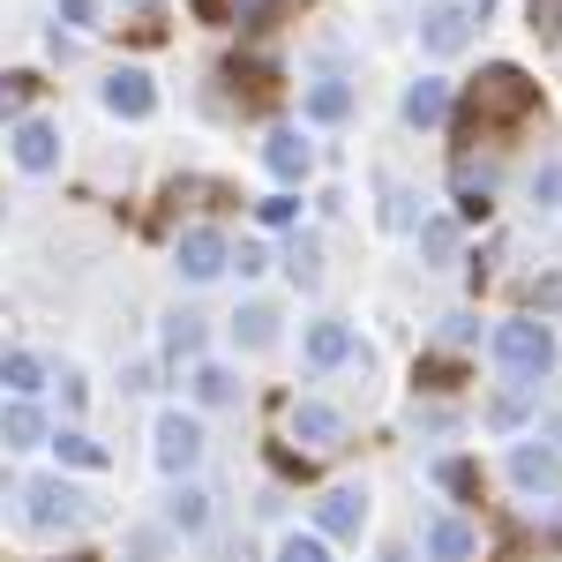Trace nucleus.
<instances>
[{
  "instance_id": "f257e3e1",
  "label": "nucleus",
  "mask_w": 562,
  "mask_h": 562,
  "mask_svg": "<svg viewBox=\"0 0 562 562\" xmlns=\"http://www.w3.org/2000/svg\"><path fill=\"white\" fill-rule=\"evenodd\" d=\"M532 113H540V83H532L525 68H510V60H495V68H480V83L465 90L458 135L480 143V135H503V128H518V121H532Z\"/></svg>"
},
{
  "instance_id": "f03ea898",
  "label": "nucleus",
  "mask_w": 562,
  "mask_h": 562,
  "mask_svg": "<svg viewBox=\"0 0 562 562\" xmlns=\"http://www.w3.org/2000/svg\"><path fill=\"white\" fill-rule=\"evenodd\" d=\"M495 360H503L518 383H540V375L555 368V338H548L540 323H503V330H495Z\"/></svg>"
},
{
  "instance_id": "7ed1b4c3",
  "label": "nucleus",
  "mask_w": 562,
  "mask_h": 562,
  "mask_svg": "<svg viewBox=\"0 0 562 562\" xmlns=\"http://www.w3.org/2000/svg\"><path fill=\"white\" fill-rule=\"evenodd\" d=\"M98 105H105L113 121H150V113H158V83H150L143 68H113V76L98 83Z\"/></svg>"
},
{
  "instance_id": "20e7f679",
  "label": "nucleus",
  "mask_w": 562,
  "mask_h": 562,
  "mask_svg": "<svg viewBox=\"0 0 562 562\" xmlns=\"http://www.w3.org/2000/svg\"><path fill=\"white\" fill-rule=\"evenodd\" d=\"M23 495H31V525H38V532H68V525H83V487H68V480H31V487H23Z\"/></svg>"
},
{
  "instance_id": "39448f33",
  "label": "nucleus",
  "mask_w": 562,
  "mask_h": 562,
  "mask_svg": "<svg viewBox=\"0 0 562 562\" xmlns=\"http://www.w3.org/2000/svg\"><path fill=\"white\" fill-rule=\"evenodd\" d=\"M225 262H233V248H225V233H211V225H188V233L173 240V270L195 278V285H211Z\"/></svg>"
},
{
  "instance_id": "423d86ee",
  "label": "nucleus",
  "mask_w": 562,
  "mask_h": 562,
  "mask_svg": "<svg viewBox=\"0 0 562 562\" xmlns=\"http://www.w3.org/2000/svg\"><path fill=\"white\" fill-rule=\"evenodd\" d=\"M8 158H15L23 173H53V166H60V128L38 121V113L15 121V128H8Z\"/></svg>"
},
{
  "instance_id": "0eeeda50",
  "label": "nucleus",
  "mask_w": 562,
  "mask_h": 562,
  "mask_svg": "<svg viewBox=\"0 0 562 562\" xmlns=\"http://www.w3.org/2000/svg\"><path fill=\"white\" fill-rule=\"evenodd\" d=\"M360 525H368V495H360V487H330V495L315 503V532H323V540H360Z\"/></svg>"
},
{
  "instance_id": "6e6552de",
  "label": "nucleus",
  "mask_w": 562,
  "mask_h": 562,
  "mask_svg": "<svg viewBox=\"0 0 562 562\" xmlns=\"http://www.w3.org/2000/svg\"><path fill=\"white\" fill-rule=\"evenodd\" d=\"M293 442H307V450H338V442H346V413L323 405V397H301V405H293Z\"/></svg>"
},
{
  "instance_id": "1a4fd4ad",
  "label": "nucleus",
  "mask_w": 562,
  "mask_h": 562,
  "mask_svg": "<svg viewBox=\"0 0 562 562\" xmlns=\"http://www.w3.org/2000/svg\"><path fill=\"white\" fill-rule=\"evenodd\" d=\"M195 458H203V420L166 413V420H158V465H166V473H188Z\"/></svg>"
},
{
  "instance_id": "9d476101",
  "label": "nucleus",
  "mask_w": 562,
  "mask_h": 562,
  "mask_svg": "<svg viewBox=\"0 0 562 562\" xmlns=\"http://www.w3.org/2000/svg\"><path fill=\"white\" fill-rule=\"evenodd\" d=\"M510 480H518L525 495H548V487L562 480V458L548 450V442H518V450H510Z\"/></svg>"
},
{
  "instance_id": "9b49d317",
  "label": "nucleus",
  "mask_w": 562,
  "mask_h": 562,
  "mask_svg": "<svg viewBox=\"0 0 562 562\" xmlns=\"http://www.w3.org/2000/svg\"><path fill=\"white\" fill-rule=\"evenodd\" d=\"M420 38H428V53H465V38H473V8H428V23H420Z\"/></svg>"
},
{
  "instance_id": "f8f14e48",
  "label": "nucleus",
  "mask_w": 562,
  "mask_h": 562,
  "mask_svg": "<svg viewBox=\"0 0 562 562\" xmlns=\"http://www.w3.org/2000/svg\"><path fill=\"white\" fill-rule=\"evenodd\" d=\"M262 166H270V173H278L285 188H293V180H307V166H315V150H307V143H301L293 128H278L270 143H262Z\"/></svg>"
},
{
  "instance_id": "ddd939ff",
  "label": "nucleus",
  "mask_w": 562,
  "mask_h": 562,
  "mask_svg": "<svg viewBox=\"0 0 562 562\" xmlns=\"http://www.w3.org/2000/svg\"><path fill=\"white\" fill-rule=\"evenodd\" d=\"M397 113H405V128H435V121L450 113V83H442V76H420V83L405 90V105H397Z\"/></svg>"
},
{
  "instance_id": "4468645a",
  "label": "nucleus",
  "mask_w": 562,
  "mask_h": 562,
  "mask_svg": "<svg viewBox=\"0 0 562 562\" xmlns=\"http://www.w3.org/2000/svg\"><path fill=\"white\" fill-rule=\"evenodd\" d=\"M301 113L315 121V128H338L352 113V90L338 83V76H323V83H307V98H301Z\"/></svg>"
},
{
  "instance_id": "2eb2a0df",
  "label": "nucleus",
  "mask_w": 562,
  "mask_h": 562,
  "mask_svg": "<svg viewBox=\"0 0 562 562\" xmlns=\"http://www.w3.org/2000/svg\"><path fill=\"white\" fill-rule=\"evenodd\" d=\"M352 352H360V338H352L346 323H315L307 330V368H346Z\"/></svg>"
},
{
  "instance_id": "dca6fc26",
  "label": "nucleus",
  "mask_w": 562,
  "mask_h": 562,
  "mask_svg": "<svg viewBox=\"0 0 562 562\" xmlns=\"http://www.w3.org/2000/svg\"><path fill=\"white\" fill-rule=\"evenodd\" d=\"M53 450H60V465H76V473H105V465H113V450H105L98 435H83V428H60Z\"/></svg>"
},
{
  "instance_id": "f3484780",
  "label": "nucleus",
  "mask_w": 562,
  "mask_h": 562,
  "mask_svg": "<svg viewBox=\"0 0 562 562\" xmlns=\"http://www.w3.org/2000/svg\"><path fill=\"white\" fill-rule=\"evenodd\" d=\"M38 442H45L38 405H31V397H15V405L0 413V450H38Z\"/></svg>"
},
{
  "instance_id": "a211bd4d",
  "label": "nucleus",
  "mask_w": 562,
  "mask_h": 562,
  "mask_svg": "<svg viewBox=\"0 0 562 562\" xmlns=\"http://www.w3.org/2000/svg\"><path fill=\"white\" fill-rule=\"evenodd\" d=\"M233 338H240L248 352H270V346H278V307H270V301H248L240 315H233Z\"/></svg>"
},
{
  "instance_id": "6ab92c4d",
  "label": "nucleus",
  "mask_w": 562,
  "mask_h": 562,
  "mask_svg": "<svg viewBox=\"0 0 562 562\" xmlns=\"http://www.w3.org/2000/svg\"><path fill=\"white\" fill-rule=\"evenodd\" d=\"M473 548H480V540H473V525H465V518H435L428 525V555L435 562H473Z\"/></svg>"
},
{
  "instance_id": "aec40b11",
  "label": "nucleus",
  "mask_w": 562,
  "mask_h": 562,
  "mask_svg": "<svg viewBox=\"0 0 562 562\" xmlns=\"http://www.w3.org/2000/svg\"><path fill=\"white\" fill-rule=\"evenodd\" d=\"M487 188H495V173L473 166V158H458V217H487Z\"/></svg>"
},
{
  "instance_id": "412c9836",
  "label": "nucleus",
  "mask_w": 562,
  "mask_h": 562,
  "mask_svg": "<svg viewBox=\"0 0 562 562\" xmlns=\"http://www.w3.org/2000/svg\"><path fill=\"white\" fill-rule=\"evenodd\" d=\"M0 383L15 397H31V390H45V360L38 352H0Z\"/></svg>"
},
{
  "instance_id": "4be33fe9",
  "label": "nucleus",
  "mask_w": 562,
  "mask_h": 562,
  "mask_svg": "<svg viewBox=\"0 0 562 562\" xmlns=\"http://www.w3.org/2000/svg\"><path fill=\"white\" fill-rule=\"evenodd\" d=\"M166 518H173V532H203V525H211V495H203V487H173Z\"/></svg>"
},
{
  "instance_id": "5701e85b",
  "label": "nucleus",
  "mask_w": 562,
  "mask_h": 562,
  "mask_svg": "<svg viewBox=\"0 0 562 562\" xmlns=\"http://www.w3.org/2000/svg\"><path fill=\"white\" fill-rule=\"evenodd\" d=\"M225 76H233V90L248 83V105H270V90H278V68L270 60H233Z\"/></svg>"
},
{
  "instance_id": "b1692460",
  "label": "nucleus",
  "mask_w": 562,
  "mask_h": 562,
  "mask_svg": "<svg viewBox=\"0 0 562 562\" xmlns=\"http://www.w3.org/2000/svg\"><path fill=\"white\" fill-rule=\"evenodd\" d=\"M435 487H450L458 503H480V465L473 458H442V465H435Z\"/></svg>"
},
{
  "instance_id": "393cba45",
  "label": "nucleus",
  "mask_w": 562,
  "mask_h": 562,
  "mask_svg": "<svg viewBox=\"0 0 562 562\" xmlns=\"http://www.w3.org/2000/svg\"><path fill=\"white\" fill-rule=\"evenodd\" d=\"M285 270H293V285H307V293H315V285H323V240H315V233H301V240H293V256H285Z\"/></svg>"
},
{
  "instance_id": "a878e982",
  "label": "nucleus",
  "mask_w": 562,
  "mask_h": 562,
  "mask_svg": "<svg viewBox=\"0 0 562 562\" xmlns=\"http://www.w3.org/2000/svg\"><path fill=\"white\" fill-rule=\"evenodd\" d=\"M195 397H203V405H233V397H240V375L217 368V360H203V368H195Z\"/></svg>"
},
{
  "instance_id": "bb28decb",
  "label": "nucleus",
  "mask_w": 562,
  "mask_h": 562,
  "mask_svg": "<svg viewBox=\"0 0 562 562\" xmlns=\"http://www.w3.org/2000/svg\"><path fill=\"white\" fill-rule=\"evenodd\" d=\"M420 256H428V262L458 256V225H450V217H428V225H420Z\"/></svg>"
},
{
  "instance_id": "cd10ccee",
  "label": "nucleus",
  "mask_w": 562,
  "mask_h": 562,
  "mask_svg": "<svg viewBox=\"0 0 562 562\" xmlns=\"http://www.w3.org/2000/svg\"><path fill=\"white\" fill-rule=\"evenodd\" d=\"M195 346H203V315H173V323H166V352H173V360H188Z\"/></svg>"
},
{
  "instance_id": "c85d7f7f",
  "label": "nucleus",
  "mask_w": 562,
  "mask_h": 562,
  "mask_svg": "<svg viewBox=\"0 0 562 562\" xmlns=\"http://www.w3.org/2000/svg\"><path fill=\"white\" fill-rule=\"evenodd\" d=\"M278 562H330V548H323V532H285Z\"/></svg>"
},
{
  "instance_id": "c756f323",
  "label": "nucleus",
  "mask_w": 562,
  "mask_h": 562,
  "mask_svg": "<svg viewBox=\"0 0 562 562\" xmlns=\"http://www.w3.org/2000/svg\"><path fill=\"white\" fill-rule=\"evenodd\" d=\"M532 203H540V211H555V203H562V158H548V166L532 173Z\"/></svg>"
},
{
  "instance_id": "7c9ffc66",
  "label": "nucleus",
  "mask_w": 562,
  "mask_h": 562,
  "mask_svg": "<svg viewBox=\"0 0 562 562\" xmlns=\"http://www.w3.org/2000/svg\"><path fill=\"white\" fill-rule=\"evenodd\" d=\"M525 301L540 307V315H562V270H548V278H532V285H525Z\"/></svg>"
},
{
  "instance_id": "2f4dec72",
  "label": "nucleus",
  "mask_w": 562,
  "mask_h": 562,
  "mask_svg": "<svg viewBox=\"0 0 562 562\" xmlns=\"http://www.w3.org/2000/svg\"><path fill=\"white\" fill-rule=\"evenodd\" d=\"M487 428H525V397L518 390H503V397L487 405Z\"/></svg>"
},
{
  "instance_id": "473e14b6",
  "label": "nucleus",
  "mask_w": 562,
  "mask_h": 562,
  "mask_svg": "<svg viewBox=\"0 0 562 562\" xmlns=\"http://www.w3.org/2000/svg\"><path fill=\"white\" fill-rule=\"evenodd\" d=\"M31 90H38V76H0V113H23Z\"/></svg>"
},
{
  "instance_id": "72a5a7b5",
  "label": "nucleus",
  "mask_w": 562,
  "mask_h": 562,
  "mask_svg": "<svg viewBox=\"0 0 562 562\" xmlns=\"http://www.w3.org/2000/svg\"><path fill=\"white\" fill-rule=\"evenodd\" d=\"M256 217H262V225H293L301 203H293V195H270V203H256Z\"/></svg>"
},
{
  "instance_id": "f704fd0d",
  "label": "nucleus",
  "mask_w": 562,
  "mask_h": 562,
  "mask_svg": "<svg viewBox=\"0 0 562 562\" xmlns=\"http://www.w3.org/2000/svg\"><path fill=\"white\" fill-rule=\"evenodd\" d=\"M532 31H548V38H562V0H532Z\"/></svg>"
},
{
  "instance_id": "c9c22d12",
  "label": "nucleus",
  "mask_w": 562,
  "mask_h": 562,
  "mask_svg": "<svg viewBox=\"0 0 562 562\" xmlns=\"http://www.w3.org/2000/svg\"><path fill=\"white\" fill-rule=\"evenodd\" d=\"M233 262H240V278H256V270H270V256H262L256 240H240V248H233Z\"/></svg>"
},
{
  "instance_id": "e433bc0d",
  "label": "nucleus",
  "mask_w": 562,
  "mask_h": 562,
  "mask_svg": "<svg viewBox=\"0 0 562 562\" xmlns=\"http://www.w3.org/2000/svg\"><path fill=\"white\" fill-rule=\"evenodd\" d=\"M195 8V23H233V0H188Z\"/></svg>"
},
{
  "instance_id": "4c0bfd02",
  "label": "nucleus",
  "mask_w": 562,
  "mask_h": 562,
  "mask_svg": "<svg viewBox=\"0 0 562 562\" xmlns=\"http://www.w3.org/2000/svg\"><path fill=\"white\" fill-rule=\"evenodd\" d=\"M60 23H98V0H60Z\"/></svg>"
},
{
  "instance_id": "58836bf2",
  "label": "nucleus",
  "mask_w": 562,
  "mask_h": 562,
  "mask_svg": "<svg viewBox=\"0 0 562 562\" xmlns=\"http://www.w3.org/2000/svg\"><path fill=\"white\" fill-rule=\"evenodd\" d=\"M420 375H428V390H450V383H458V368H450V360H428Z\"/></svg>"
},
{
  "instance_id": "ea45409f",
  "label": "nucleus",
  "mask_w": 562,
  "mask_h": 562,
  "mask_svg": "<svg viewBox=\"0 0 562 562\" xmlns=\"http://www.w3.org/2000/svg\"><path fill=\"white\" fill-rule=\"evenodd\" d=\"M548 442H555V458H562V413H555V420H548Z\"/></svg>"
},
{
  "instance_id": "a19ab883",
  "label": "nucleus",
  "mask_w": 562,
  "mask_h": 562,
  "mask_svg": "<svg viewBox=\"0 0 562 562\" xmlns=\"http://www.w3.org/2000/svg\"><path fill=\"white\" fill-rule=\"evenodd\" d=\"M383 562H413V555H405V548H383Z\"/></svg>"
},
{
  "instance_id": "79ce46f5",
  "label": "nucleus",
  "mask_w": 562,
  "mask_h": 562,
  "mask_svg": "<svg viewBox=\"0 0 562 562\" xmlns=\"http://www.w3.org/2000/svg\"><path fill=\"white\" fill-rule=\"evenodd\" d=\"M68 562H90V555H68Z\"/></svg>"
}]
</instances>
